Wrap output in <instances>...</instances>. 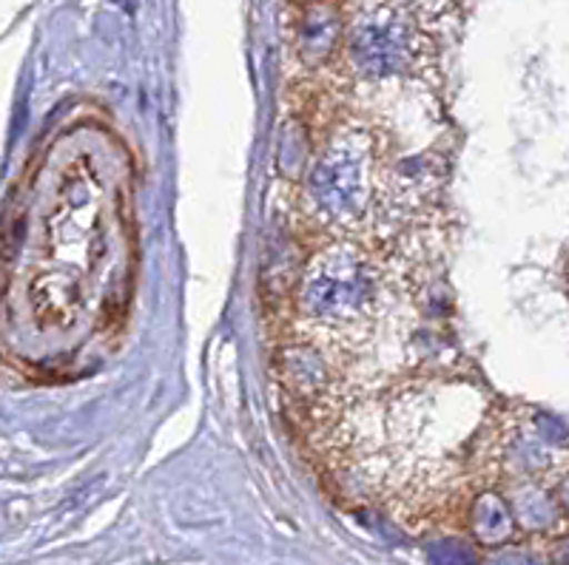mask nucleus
Instances as JSON below:
<instances>
[{
	"instance_id": "nucleus-3",
	"label": "nucleus",
	"mask_w": 569,
	"mask_h": 565,
	"mask_svg": "<svg viewBox=\"0 0 569 565\" xmlns=\"http://www.w3.org/2000/svg\"><path fill=\"white\" fill-rule=\"evenodd\" d=\"M348 69L356 83H388L413 78L419 65V43L408 23L390 12L362 14L339 38Z\"/></svg>"
},
{
	"instance_id": "nucleus-1",
	"label": "nucleus",
	"mask_w": 569,
	"mask_h": 565,
	"mask_svg": "<svg viewBox=\"0 0 569 565\" xmlns=\"http://www.w3.org/2000/svg\"><path fill=\"white\" fill-rule=\"evenodd\" d=\"M388 259L362 242H325L299 270V324L322 344L353 350L376 335L390 310Z\"/></svg>"
},
{
	"instance_id": "nucleus-4",
	"label": "nucleus",
	"mask_w": 569,
	"mask_h": 565,
	"mask_svg": "<svg viewBox=\"0 0 569 565\" xmlns=\"http://www.w3.org/2000/svg\"><path fill=\"white\" fill-rule=\"evenodd\" d=\"M476 534L485 543H501L510 537V514L505 503L496 497H481L476 506Z\"/></svg>"
},
{
	"instance_id": "nucleus-2",
	"label": "nucleus",
	"mask_w": 569,
	"mask_h": 565,
	"mask_svg": "<svg viewBox=\"0 0 569 565\" xmlns=\"http://www.w3.org/2000/svg\"><path fill=\"white\" fill-rule=\"evenodd\" d=\"M385 151L365 125H339L322 137L302 182L305 216L325 233H356L388 205Z\"/></svg>"
}]
</instances>
